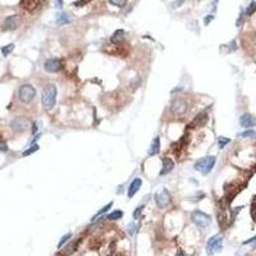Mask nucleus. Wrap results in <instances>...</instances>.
<instances>
[{
  "label": "nucleus",
  "instance_id": "obj_1",
  "mask_svg": "<svg viewBox=\"0 0 256 256\" xmlns=\"http://www.w3.org/2000/svg\"><path fill=\"white\" fill-rule=\"evenodd\" d=\"M42 105L46 110L53 109L55 102H56V86L54 83H47L42 90V96H41Z\"/></svg>",
  "mask_w": 256,
  "mask_h": 256
},
{
  "label": "nucleus",
  "instance_id": "obj_2",
  "mask_svg": "<svg viewBox=\"0 0 256 256\" xmlns=\"http://www.w3.org/2000/svg\"><path fill=\"white\" fill-rule=\"evenodd\" d=\"M35 96H36V90L32 85H22L18 90V99L23 102V104H30L35 100Z\"/></svg>",
  "mask_w": 256,
  "mask_h": 256
},
{
  "label": "nucleus",
  "instance_id": "obj_3",
  "mask_svg": "<svg viewBox=\"0 0 256 256\" xmlns=\"http://www.w3.org/2000/svg\"><path fill=\"white\" fill-rule=\"evenodd\" d=\"M214 164H215V156H205V158H201L200 160H197L195 163V169L201 172L204 175H206L211 172V169L214 168Z\"/></svg>",
  "mask_w": 256,
  "mask_h": 256
},
{
  "label": "nucleus",
  "instance_id": "obj_4",
  "mask_svg": "<svg viewBox=\"0 0 256 256\" xmlns=\"http://www.w3.org/2000/svg\"><path fill=\"white\" fill-rule=\"evenodd\" d=\"M223 249V238L221 236H213L211 238H209L208 245H206V252L208 255H213L215 252H219Z\"/></svg>",
  "mask_w": 256,
  "mask_h": 256
},
{
  "label": "nucleus",
  "instance_id": "obj_5",
  "mask_svg": "<svg viewBox=\"0 0 256 256\" xmlns=\"http://www.w3.org/2000/svg\"><path fill=\"white\" fill-rule=\"evenodd\" d=\"M191 219L193 220V223L197 224L199 227H206L211 221V217L201 210H195L191 214Z\"/></svg>",
  "mask_w": 256,
  "mask_h": 256
},
{
  "label": "nucleus",
  "instance_id": "obj_6",
  "mask_svg": "<svg viewBox=\"0 0 256 256\" xmlns=\"http://www.w3.org/2000/svg\"><path fill=\"white\" fill-rule=\"evenodd\" d=\"M187 109H188V104H187V101L183 100V99H174L172 101V104H170V110H172V113L174 115H183Z\"/></svg>",
  "mask_w": 256,
  "mask_h": 256
},
{
  "label": "nucleus",
  "instance_id": "obj_7",
  "mask_svg": "<svg viewBox=\"0 0 256 256\" xmlns=\"http://www.w3.org/2000/svg\"><path fill=\"white\" fill-rule=\"evenodd\" d=\"M154 199H155V204H156V206L159 208V209H164V208H167L168 205L170 204V195H169V192L165 190V188H163L161 191H159V192H156L155 193V196H154Z\"/></svg>",
  "mask_w": 256,
  "mask_h": 256
},
{
  "label": "nucleus",
  "instance_id": "obj_8",
  "mask_svg": "<svg viewBox=\"0 0 256 256\" xmlns=\"http://www.w3.org/2000/svg\"><path fill=\"white\" fill-rule=\"evenodd\" d=\"M44 68L45 71L49 72V73H55L58 71L62 69V60L58 58H51V59H47L44 64Z\"/></svg>",
  "mask_w": 256,
  "mask_h": 256
},
{
  "label": "nucleus",
  "instance_id": "obj_9",
  "mask_svg": "<svg viewBox=\"0 0 256 256\" xmlns=\"http://www.w3.org/2000/svg\"><path fill=\"white\" fill-rule=\"evenodd\" d=\"M18 24H19V17L17 14L9 15V17H6V18L4 19V22H3V30H5V31L15 30L17 27H18Z\"/></svg>",
  "mask_w": 256,
  "mask_h": 256
},
{
  "label": "nucleus",
  "instance_id": "obj_10",
  "mask_svg": "<svg viewBox=\"0 0 256 256\" xmlns=\"http://www.w3.org/2000/svg\"><path fill=\"white\" fill-rule=\"evenodd\" d=\"M240 124L242 127L247 128V130H249V128H252V127L256 126V117L250 114V113H245L240 118Z\"/></svg>",
  "mask_w": 256,
  "mask_h": 256
},
{
  "label": "nucleus",
  "instance_id": "obj_11",
  "mask_svg": "<svg viewBox=\"0 0 256 256\" xmlns=\"http://www.w3.org/2000/svg\"><path fill=\"white\" fill-rule=\"evenodd\" d=\"M141 184H142L141 178H134V179H133V182H132V183H131V186H130V188H128V197L132 199L133 196L140 191V188H141Z\"/></svg>",
  "mask_w": 256,
  "mask_h": 256
},
{
  "label": "nucleus",
  "instance_id": "obj_12",
  "mask_svg": "<svg viewBox=\"0 0 256 256\" xmlns=\"http://www.w3.org/2000/svg\"><path fill=\"white\" fill-rule=\"evenodd\" d=\"M159 151H160V138L155 137L150 145V149H149L147 154H149V156H154V155H156V154H159Z\"/></svg>",
  "mask_w": 256,
  "mask_h": 256
},
{
  "label": "nucleus",
  "instance_id": "obj_13",
  "mask_svg": "<svg viewBox=\"0 0 256 256\" xmlns=\"http://www.w3.org/2000/svg\"><path fill=\"white\" fill-rule=\"evenodd\" d=\"M173 168H174V161L172 159H169V158H164L163 159V169H161L160 174L164 175V174H167L169 172H172Z\"/></svg>",
  "mask_w": 256,
  "mask_h": 256
},
{
  "label": "nucleus",
  "instance_id": "obj_14",
  "mask_svg": "<svg viewBox=\"0 0 256 256\" xmlns=\"http://www.w3.org/2000/svg\"><path fill=\"white\" fill-rule=\"evenodd\" d=\"M206 122H208V114H206V112H202V113H200L197 117H196V119H195V121L191 123V126H190V127H199V126H204Z\"/></svg>",
  "mask_w": 256,
  "mask_h": 256
},
{
  "label": "nucleus",
  "instance_id": "obj_15",
  "mask_svg": "<svg viewBox=\"0 0 256 256\" xmlns=\"http://www.w3.org/2000/svg\"><path fill=\"white\" fill-rule=\"evenodd\" d=\"M124 40V31L123 30H117L114 33H113V36L112 39H110V41H112V44H121V42Z\"/></svg>",
  "mask_w": 256,
  "mask_h": 256
},
{
  "label": "nucleus",
  "instance_id": "obj_16",
  "mask_svg": "<svg viewBox=\"0 0 256 256\" xmlns=\"http://www.w3.org/2000/svg\"><path fill=\"white\" fill-rule=\"evenodd\" d=\"M40 4H41L40 2H27V0H26V2H21V5L24 9H27L28 12H33L35 9H37Z\"/></svg>",
  "mask_w": 256,
  "mask_h": 256
},
{
  "label": "nucleus",
  "instance_id": "obj_17",
  "mask_svg": "<svg viewBox=\"0 0 256 256\" xmlns=\"http://www.w3.org/2000/svg\"><path fill=\"white\" fill-rule=\"evenodd\" d=\"M69 22H71V17H69V14H68V13H59V14H56V23L59 26L67 24Z\"/></svg>",
  "mask_w": 256,
  "mask_h": 256
},
{
  "label": "nucleus",
  "instance_id": "obj_18",
  "mask_svg": "<svg viewBox=\"0 0 256 256\" xmlns=\"http://www.w3.org/2000/svg\"><path fill=\"white\" fill-rule=\"evenodd\" d=\"M27 124H28L27 121H23L22 118H15L14 121L12 122V127H14L15 130H19V131H21V130L24 131V128L27 127Z\"/></svg>",
  "mask_w": 256,
  "mask_h": 256
},
{
  "label": "nucleus",
  "instance_id": "obj_19",
  "mask_svg": "<svg viewBox=\"0 0 256 256\" xmlns=\"http://www.w3.org/2000/svg\"><path fill=\"white\" fill-rule=\"evenodd\" d=\"M80 242H81V240H77V241H76V243H74V242H72V245H69V246L67 247V249H64L62 254H63V255H69L71 252L76 251V250H77V247H78V245H80Z\"/></svg>",
  "mask_w": 256,
  "mask_h": 256
},
{
  "label": "nucleus",
  "instance_id": "obj_20",
  "mask_svg": "<svg viewBox=\"0 0 256 256\" xmlns=\"http://www.w3.org/2000/svg\"><path fill=\"white\" fill-rule=\"evenodd\" d=\"M112 205H113L112 202H109V204H106V205H105V206H104V208H101V209H100V210H99V211L96 213V214H95V215H93V217L91 218V220H92V221H95V219H97V218H99L100 215H102V214H104V213H106V211H108V210H109L110 208H112Z\"/></svg>",
  "mask_w": 256,
  "mask_h": 256
},
{
  "label": "nucleus",
  "instance_id": "obj_21",
  "mask_svg": "<svg viewBox=\"0 0 256 256\" xmlns=\"http://www.w3.org/2000/svg\"><path fill=\"white\" fill-rule=\"evenodd\" d=\"M238 136H240V137H242V138H255L256 137V132L254 130H247V131L241 132Z\"/></svg>",
  "mask_w": 256,
  "mask_h": 256
},
{
  "label": "nucleus",
  "instance_id": "obj_22",
  "mask_svg": "<svg viewBox=\"0 0 256 256\" xmlns=\"http://www.w3.org/2000/svg\"><path fill=\"white\" fill-rule=\"evenodd\" d=\"M122 217H123L122 210H115V211L110 213V214L108 215V219L109 220H118V219H121Z\"/></svg>",
  "mask_w": 256,
  "mask_h": 256
},
{
  "label": "nucleus",
  "instance_id": "obj_23",
  "mask_svg": "<svg viewBox=\"0 0 256 256\" xmlns=\"http://www.w3.org/2000/svg\"><path fill=\"white\" fill-rule=\"evenodd\" d=\"M229 142H230V138L223 137V136L218 137V146H219V149H224V147H225V145H228Z\"/></svg>",
  "mask_w": 256,
  "mask_h": 256
},
{
  "label": "nucleus",
  "instance_id": "obj_24",
  "mask_svg": "<svg viewBox=\"0 0 256 256\" xmlns=\"http://www.w3.org/2000/svg\"><path fill=\"white\" fill-rule=\"evenodd\" d=\"M255 12H256V3H255V2H252V3H250V5H249V6H247V9H246V14H247V15H252Z\"/></svg>",
  "mask_w": 256,
  "mask_h": 256
},
{
  "label": "nucleus",
  "instance_id": "obj_25",
  "mask_svg": "<svg viewBox=\"0 0 256 256\" xmlns=\"http://www.w3.org/2000/svg\"><path fill=\"white\" fill-rule=\"evenodd\" d=\"M13 49H14V44H9V45H6V46H4V47L2 49V53H3V55L6 56Z\"/></svg>",
  "mask_w": 256,
  "mask_h": 256
},
{
  "label": "nucleus",
  "instance_id": "obj_26",
  "mask_svg": "<svg viewBox=\"0 0 256 256\" xmlns=\"http://www.w3.org/2000/svg\"><path fill=\"white\" fill-rule=\"evenodd\" d=\"M39 150V145H32V146L28 149V150H26L24 152H23V155L24 156H27V155H30V154H32V152H36Z\"/></svg>",
  "mask_w": 256,
  "mask_h": 256
},
{
  "label": "nucleus",
  "instance_id": "obj_27",
  "mask_svg": "<svg viewBox=\"0 0 256 256\" xmlns=\"http://www.w3.org/2000/svg\"><path fill=\"white\" fill-rule=\"evenodd\" d=\"M241 209H243V206H240V208H236V209H233V211H232V217H230V223H233L234 221V219H236V215L240 213V210Z\"/></svg>",
  "mask_w": 256,
  "mask_h": 256
},
{
  "label": "nucleus",
  "instance_id": "obj_28",
  "mask_svg": "<svg viewBox=\"0 0 256 256\" xmlns=\"http://www.w3.org/2000/svg\"><path fill=\"white\" fill-rule=\"evenodd\" d=\"M71 237H72V234H71V233H68V234L63 236V237H62V240H60V242H59V245H58V247H62V246H63V245H64L68 240H69Z\"/></svg>",
  "mask_w": 256,
  "mask_h": 256
},
{
  "label": "nucleus",
  "instance_id": "obj_29",
  "mask_svg": "<svg viewBox=\"0 0 256 256\" xmlns=\"http://www.w3.org/2000/svg\"><path fill=\"white\" fill-rule=\"evenodd\" d=\"M142 209H143V206H138L137 209H136V210L133 211V218H134V219H137V218L140 217V214H141Z\"/></svg>",
  "mask_w": 256,
  "mask_h": 256
},
{
  "label": "nucleus",
  "instance_id": "obj_30",
  "mask_svg": "<svg viewBox=\"0 0 256 256\" xmlns=\"http://www.w3.org/2000/svg\"><path fill=\"white\" fill-rule=\"evenodd\" d=\"M109 3L113 4V5H117V6H124L126 5V2H118V0H117V2H115V0H110Z\"/></svg>",
  "mask_w": 256,
  "mask_h": 256
},
{
  "label": "nucleus",
  "instance_id": "obj_31",
  "mask_svg": "<svg viewBox=\"0 0 256 256\" xmlns=\"http://www.w3.org/2000/svg\"><path fill=\"white\" fill-rule=\"evenodd\" d=\"M213 19H214V15H213V14H209L208 17H205V18H204V23H205V24H209Z\"/></svg>",
  "mask_w": 256,
  "mask_h": 256
},
{
  "label": "nucleus",
  "instance_id": "obj_32",
  "mask_svg": "<svg viewBox=\"0 0 256 256\" xmlns=\"http://www.w3.org/2000/svg\"><path fill=\"white\" fill-rule=\"evenodd\" d=\"M134 227H136V224H134V223H131L130 225H128V233H130L131 236L134 233Z\"/></svg>",
  "mask_w": 256,
  "mask_h": 256
},
{
  "label": "nucleus",
  "instance_id": "obj_33",
  "mask_svg": "<svg viewBox=\"0 0 256 256\" xmlns=\"http://www.w3.org/2000/svg\"><path fill=\"white\" fill-rule=\"evenodd\" d=\"M242 22H243V12L240 14V17H238V19H237V22H236V26H237V27H240Z\"/></svg>",
  "mask_w": 256,
  "mask_h": 256
},
{
  "label": "nucleus",
  "instance_id": "obj_34",
  "mask_svg": "<svg viewBox=\"0 0 256 256\" xmlns=\"http://www.w3.org/2000/svg\"><path fill=\"white\" fill-rule=\"evenodd\" d=\"M89 2H74L73 3V5L74 6H83V5H86Z\"/></svg>",
  "mask_w": 256,
  "mask_h": 256
},
{
  "label": "nucleus",
  "instance_id": "obj_35",
  "mask_svg": "<svg viewBox=\"0 0 256 256\" xmlns=\"http://www.w3.org/2000/svg\"><path fill=\"white\" fill-rule=\"evenodd\" d=\"M255 241H256V236H255V237H252V238H250V240L245 241V242H243V245H249V243H252V242H255Z\"/></svg>",
  "mask_w": 256,
  "mask_h": 256
},
{
  "label": "nucleus",
  "instance_id": "obj_36",
  "mask_svg": "<svg viewBox=\"0 0 256 256\" xmlns=\"http://www.w3.org/2000/svg\"><path fill=\"white\" fill-rule=\"evenodd\" d=\"M175 256H186V254H184L183 251H178V252L175 254Z\"/></svg>",
  "mask_w": 256,
  "mask_h": 256
},
{
  "label": "nucleus",
  "instance_id": "obj_37",
  "mask_svg": "<svg viewBox=\"0 0 256 256\" xmlns=\"http://www.w3.org/2000/svg\"><path fill=\"white\" fill-rule=\"evenodd\" d=\"M36 132H37V126L33 124V127H32V133H36Z\"/></svg>",
  "mask_w": 256,
  "mask_h": 256
}]
</instances>
